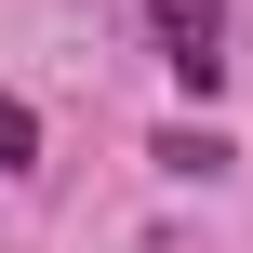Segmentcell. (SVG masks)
<instances>
[{"mask_svg":"<svg viewBox=\"0 0 253 253\" xmlns=\"http://www.w3.org/2000/svg\"><path fill=\"white\" fill-rule=\"evenodd\" d=\"M160 13V67L187 80V93H213V67H227V0H147Z\"/></svg>","mask_w":253,"mask_h":253,"instance_id":"6da1fadb","label":"cell"},{"mask_svg":"<svg viewBox=\"0 0 253 253\" xmlns=\"http://www.w3.org/2000/svg\"><path fill=\"white\" fill-rule=\"evenodd\" d=\"M27 147H40V120H27L13 93H0V173H27Z\"/></svg>","mask_w":253,"mask_h":253,"instance_id":"7a4b0ae2","label":"cell"}]
</instances>
